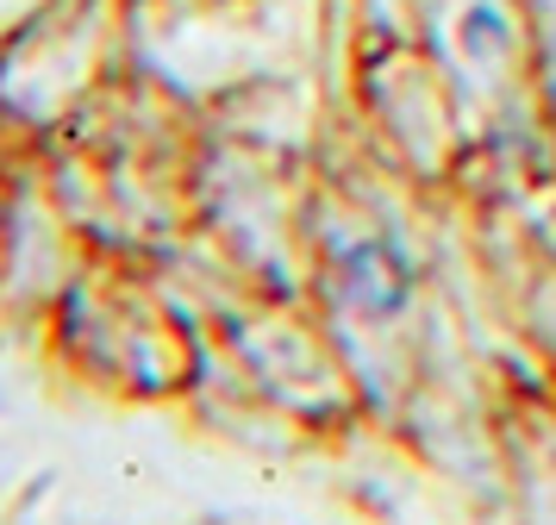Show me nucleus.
<instances>
[{
	"label": "nucleus",
	"instance_id": "f257e3e1",
	"mask_svg": "<svg viewBox=\"0 0 556 525\" xmlns=\"http://www.w3.org/2000/svg\"><path fill=\"white\" fill-rule=\"evenodd\" d=\"M494 45V7H476L469 13V50H488Z\"/></svg>",
	"mask_w": 556,
	"mask_h": 525
}]
</instances>
